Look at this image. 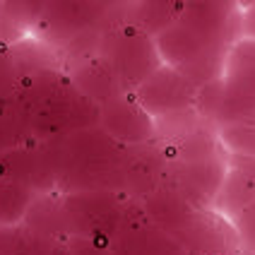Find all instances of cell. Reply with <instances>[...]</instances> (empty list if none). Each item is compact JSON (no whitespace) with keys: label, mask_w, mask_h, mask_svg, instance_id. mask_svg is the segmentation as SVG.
Listing matches in <instances>:
<instances>
[{"label":"cell","mask_w":255,"mask_h":255,"mask_svg":"<svg viewBox=\"0 0 255 255\" xmlns=\"http://www.w3.org/2000/svg\"><path fill=\"white\" fill-rule=\"evenodd\" d=\"M195 111L217 128L255 121V39L241 36L231 46L219 80L198 89Z\"/></svg>","instance_id":"cell-2"},{"label":"cell","mask_w":255,"mask_h":255,"mask_svg":"<svg viewBox=\"0 0 255 255\" xmlns=\"http://www.w3.org/2000/svg\"><path fill=\"white\" fill-rule=\"evenodd\" d=\"M198 89L200 87L193 85L181 70L164 63L135 89V97L156 121H164L195 109Z\"/></svg>","instance_id":"cell-5"},{"label":"cell","mask_w":255,"mask_h":255,"mask_svg":"<svg viewBox=\"0 0 255 255\" xmlns=\"http://www.w3.org/2000/svg\"><path fill=\"white\" fill-rule=\"evenodd\" d=\"M116 255H190L171 231L152 222L142 200H132L126 207V217L114 241Z\"/></svg>","instance_id":"cell-4"},{"label":"cell","mask_w":255,"mask_h":255,"mask_svg":"<svg viewBox=\"0 0 255 255\" xmlns=\"http://www.w3.org/2000/svg\"><path fill=\"white\" fill-rule=\"evenodd\" d=\"M243 36L236 0H188L176 19L154 34L161 60L198 87L219 80L231 46Z\"/></svg>","instance_id":"cell-1"},{"label":"cell","mask_w":255,"mask_h":255,"mask_svg":"<svg viewBox=\"0 0 255 255\" xmlns=\"http://www.w3.org/2000/svg\"><path fill=\"white\" fill-rule=\"evenodd\" d=\"M65 248L70 251V255H116L114 246L101 243L92 236H77V234H72L65 241Z\"/></svg>","instance_id":"cell-10"},{"label":"cell","mask_w":255,"mask_h":255,"mask_svg":"<svg viewBox=\"0 0 255 255\" xmlns=\"http://www.w3.org/2000/svg\"><path fill=\"white\" fill-rule=\"evenodd\" d=\"M236 2H239V5H241V10H248V7H251V5H253L255 0H236Z\"/></svg>","instance_id":"cell-12"},{"label":"cell","mask_w":255,"mask_h":255,"mask_svg":"<svg viewBox=\"0 0 255 255\" xmlns=\"http://www.w3.org/2000/svg\"><path fill=\"white\" fill-rule=\"evenodd\" d=\"M97 53L111 68L123 92H135L159 65H164L154 34H149L132 19L114 22L104 29Z\"/></svg>","instance_id":"cell-3"},{"label":"cell","mask_w":255,"mask_h":255,"mask_svg":"<svg viewBox=\"0 0 255 255\" xmlns=\"http://www.w3.org/2000/svg\"><path fill=\"white\" fill-rule=\"evenodd\" d=\"M243 36L255 39V2L248 10H243Z\"/></svg>","instance_id":"cell-11"},{"label":"cell","mask_w":255,"mask_h":255,"mask_svg":"<svg viewBox=\"0 0 255 255\" xmlns=\"http://www.w3.org/2000/svg\"><path fill=\"white\" fill-rule=\"evenodd\" d=\"M229 222H231V227H234L243 248L255 253V200L251 205H246L239 214H234Z\"/></svg>","instance_id":"cell-9"},{"label":"cell","mask_w":255,"mask_h":255,"mask_svg":"<svg viewBox=\"0 0 255 255\" xmlns=\"http://www.w3.org/2000/svg\"><path fill=\"white\" fill-rule=\"evenodd\" d=\"M99 126L121 144L137 147L156 140V118L142 106L135 92H118L99 104Z\"/></svg>","instance_id":"cell-6"},{"label":"cell","mask_w":255,"mask_h":255,"mask_svg":"<svg viewBox=\"0 0 255 255\" xmlns=\"http://www.w3.org/2000/svg\"><path fill=\"white\" fill-rule=\"evenodd\" d=\"M188 0H130V17L149 34H159L161 29L176 19Z\"/></svg>","instance_id":"cell-7"},{"label":"cell","mask_w":255,"mask_h":255,"mask_svg":"<svg viewBox=\"0 0 255 255\" xmlns=\"http://www.w3.org/2000/svg\"><path fill=\"white\" fill-rule=\"evenodd\" d=\"M217 137L227 154L255 159V121H239V123L219 126Z\"/></svg>","instance_id":"cell-8"}]
</instances>
